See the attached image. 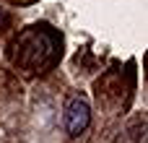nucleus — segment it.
<instances>
[{
  "instance_id": "f257e3e1",
  "label": "nucleus",
  "mask_w": 148,
  "mask_h": 143,
  "mask_svg": "<svg viewBox=\"0 0 148 143\" xmlns=\"http://www.w3.org/2000/svg\"><path fill=\"white\" fill-rule=\"evenodd\" d=\"M62 52V36L49 23H34L23 29L13 42V65H18L26 73H44L60 60Z\"/></svg>"
},
{
  "instance_id": "f03ea898",
  "label": "nucleus",
  "mask_w": 148,
  "mask_h": 143,
  "mask_svg": "<svg viewBox=\"0 0 148 143\" xmlns=\"http://www.w3.org/2000/svg\"><path fill=\"white\" fill-rule=\"evenodd\" d=\"M88 122H91L88 104H86L83 99L73 96V99L68 102V107H65V130L75 138V135H81V133L88 128Z\"/></svg>"
}]
</instances>
